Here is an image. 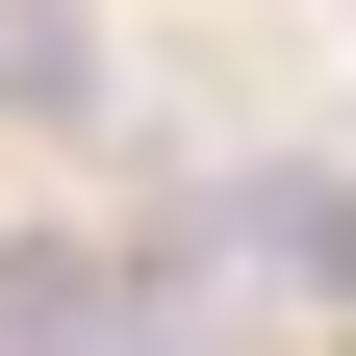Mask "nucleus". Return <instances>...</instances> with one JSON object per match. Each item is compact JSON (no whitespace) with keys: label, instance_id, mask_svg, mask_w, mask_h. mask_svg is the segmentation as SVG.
I'll use <instances>...</instances> for the list:
<instances>
[{"label":"nucleus","instance_id":"nucleus-1","mask_svg":"<svg viewBox=\"0 0 356 356\" xmlns=\"http://www.w3.org/2000/svg\"><path fill=\"white\" fill-rule=\"evenodd\" d=\"M178 229L229 254V305H305V331L356 305V178H305V153H254V178H204Z\"/></svg>","mask_w":356,"mask_h":356},{"label":"nucleus","instance_id":"nucleus-2","mask_svg":"<svg viewBox=\"0 0 356 356\" xmlns=\"http://www.w3.org/2000/svg\"><path fill=\"white\" fill-rule=\"evenodd\" d=\"M0 127H102V26L76 0H0Z\"/></svg>","mask_w":356,"mask_h":356}]
</instances>
